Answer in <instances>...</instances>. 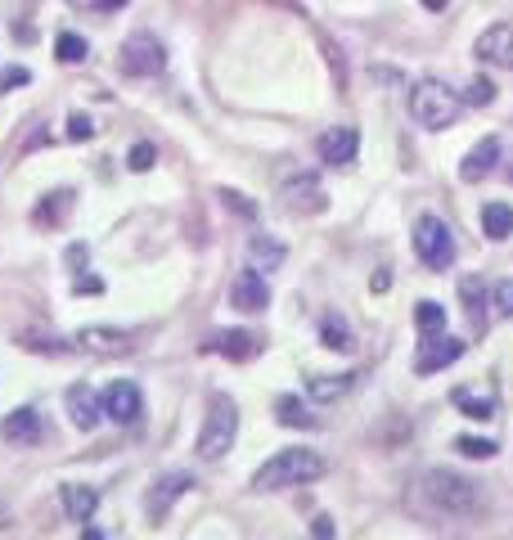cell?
Masks as SVG:
<instances>
[{"mask_svg":"<svg viewBox=\"0 0 513 540\" xmlns=\"http://www.w3.org/2000/svg\"><path fill=\"white\" fill-rule=\"evenodd\" d=\"M153 158H158V149H153L149 140H140V144L131 149V171H149V167H153Z\"/></svg>","mask_w":513,"mask_h":540,"instance_id":"d6a6232c","label":"cell"},{"mask_svg":"<svg viewBox=\"0 0 513 540\" xmlns=\"http://www.w3.org/2000/svg\"><path fill=\"white\" fill-rule=\"evenodd\" d=\"M0 81H5V86H27V81H32V72H27V68H9Z\"/></svg>","mask_w":513,"mask_h":540,"instance_id":"8d00e7d4","label":"cell"},{"mask_svg":"<svg viewBox=\"0 0 513 540\" xmlns=\"http://www.w3.org/2000/svg\"><path fill=\"white\" fill-rule=\"evenodd\" d=\"M68 207H72V189H54V194H50V203H41V207H36V216H32V221H36V225H59Z\"/></svg>","mask_w":513,"mask_h":540,"instance_id":"83f0119b","label":"cell"},{"mask_svg":"<svg viewBox=\"0 0 513 540\" xmlns=\"http://www.w3.org/2000/svg\"><path fill=\"white\" fill-rule=\"evenodd\" d=\"M23 347H32V351H50V356H63V351H68V342H59V338H27Z\"/></svg>","mask_w":513,"mask_h":540,"instance_id":"d590c367","label":"cell"},{"mask_svg":"<svg viewBox=\"0 0 513 540\" xmlns=\"http://www.w3.org/2000/svg\"><path fill=\"white\" fill-rule=\"evenodd\" d=\"M90 9H99V14H113V9H122V5H131V0H86Z\"/></svg>","mask_w":513,"mask_h":540,"instance_id":"f35d334b","label":"cell"},{"mask_svg":"<svg viewBox=\"0 0 513 540\" xmlns=\"http://www.w3.org/2000/svg\"><path fill=\"white\" fill-rule=\"evenodd\" d=\"M104 414L117 423V428H135V423L144 419V396H140V387L126 383V378H117V383L104 392Z\"/></svg>","mask_w":513,"mask_h":540,"instance_id":"ba28073f","label":"cell"},{"mask_svg":"<svg viewBox=\"0 0 513 540\" xmlns=\"http://www.w3.org/2000/svg\"><path fill=\"white\" fill-rule=\"evenodd\" d=\"M491 95H495L491 81H486V77H473V81H468V90H464L459 99H464V104H473V108H482V104H491Z\"/></svg>","mask_w":513,"mask_h":540,"instance_id":"1f68e13d","label":"cell"},{"mask_svg":"<svg viewBox=\"0 0 513 540\" xmlns=\"http://www.w3.org/2000/svg\"><path fill=\"white\" fill-rule=\"evenodd\" d=\"M95 135V122H90L86 113H72L68 117V140H90Z\"/></svg>","mask_w":513,"mask_h":540,"instance_id":"836d02e7","label":"cell"},{"mask_svg":"<svg viewBox=\"0 0 513 540\" xmlns=\"http://www.w3.org/2000/svg\"><path fill=\"white\" fill-rule=\"evenodd\" d=\"M248 266H257V270H279L284 266V243H275V239H266V234H252L248 239Z\"/></svg>","mask_w":513,"mask_h":540,"instance_id":"44dd1931","label":"cell"},{"mask_svg":"<svg viewBox=\"0 0 513 540\" xmlns=\"http://www.w3.org/2000/svg\"><path fill=\"white\" fill-rule=\"evenodd\" d=\"M473 54L482 63H495V68H513V27L509 23L486 27V32L473 41Z\"/></svg>","mask_w":513,"mask_h":540,"instance_id":"9a60e30c","label":"cell"},{"mask_svg":"<svg viewBox=\"0 0 513 540\" xmlns=\"http://www.w3.org/2000/svg\"><path fill=\"white\" fill-rule=\"evenodd\" d=\"M117 68H122L126 77H158V72L167 68V45H162L153 32H131L122 41Z\"/></svg>","mask_w":513,"mask_h":540,"instance_id":"8992f818","label":"cell"},{"mask_svg":"<svg viewBox=\"0 0 513 540\" xmlns=\"http://www.w3.org/2000/svg\"><path fill=\"white\" fill-rule=\"evenodd\" d=\"M279 198H284L293 212H324V207H329V198H324V189H320V180H315V176H293V180H284Z\"/></svg>","mask_w":513,"mask_h":540,"instance_id":"e0dca14e","label":"cell"},{"mask_svg":"<svg viewBox=\"0 0 513 540\" xmlns=\"http://www.w3.org/2000/svg\"><path fill=\"white\" fill-rule=\"evenodd\" d=\"M495 162H500V140H495V135H482V140L464 153V162H459V180H464V185H477V180H486L495 171Z\"/></svg>","mask_w":513,"mask_h":540,"instance_id":"2e32d148","label":"cell"},{"mask_svg":"<svg viewBox=\"0 0 513 540\" xmlns=\"http://www.w3.org/2000/svg\"><path fill=\"white\" fill-rule=\"evenodd\" d=\"M194 486V477L189 473H162V477H153V486H149V495H144V513H149L153 522L158 518H167L171 513V504L180 500V495Z\"/></svg>","mask_w":513,"mask_h":540,"instance_id":"8fae6325","label":"cell"},{"mask_svg":"<svg viewBox=\"0 0 513 540\" xmlns=\"http://www.w3.org/2000/svg\"><path fill=\"white\" fill-rule=\"evenodd\" d=\"M63 401H68V419L77 423L81 432H90L99 419H104V396H99L90 383H72Z\"/></svg>","mask_w":513,"mask_h":540,"instance_id":"5bb4252c","label":"cell"},{"mask_svg":"<svg viewBox=\"0 0 513 540\" xmlns=\"http://www.w3.org/2000/svg\"><path fill=\"white\" fill-rule=\"evenodd\" d=\"M324 473H329V464H324L315 450L288 446V450L270 455L266 464L257 468L252 486H257V491H288V486H306V482H315V477H324Z\"/></svg>","mask_w":513,"mask_h":540,"instance_id":"7a4b0ae2","label":"cell"},{"mask_svg":"<svg viewBox=\"0 0 513 540\" xmlns=\"http://www.w3.org/2000/svg\"><path fill=\"white\" fill-rule=\"evenodd\" d=\"M509 180H513V167H509Z\"/></svg>","mask_w":513,"mask_h":540,"instance_id":"7bdbcfd3","label":"cell"},{"mask_svg":"<svg viewBox=\"0 0 513 540\" xmlns=\"http://www.w3.org/2000/svg\"><path fill=\"white\" fill-rule=\"evenodd\" d=\"M414 252L428 270H450L455 266V234L441 216H419L414 221Z\"/></svg>","mask_w":513,"mask_h":540,"instance_id":"5b68a950","label":"cell"},{"mask_svg":"<svg viewBox=\"0 0 513 540\" xmlns=\"http://www.w3.org/2000/svg\"><path fill=\"white\" fill-rule=\"evenodd\" d=\"M77 347L95 351V356H126L135 342H131V333H122V329H99V324H90V329L77 333Z\"/></svg>","mask_w":513,"mask_h":540,"instance_id":"d6986e66","label":"cell"},{"mask_svg":"<svg viewBox=\"0 0 513 540\" xmlns=\"http://www.w3.org/2000/svg\"><path fill=\"white\" fill-rule=\"evenodd\" d=\"M414 324H419L423 338L441 333V329H446V306H441V302H419V306H414Z\"/></svg>","mask_w":513,"mask_h":540,"instance_id":"4316f807","label":"cell"},{"mask_svg":"<svg viewBox=\"0 0 513 540\" xmlns=\"http://www.w3.org/2000/svg\"><path fill=\"white\" fill-rule=\"evenodd\" d=\"M41 414L32 410V405H23V410H9L5 419H0V437L14 441V446H36L41 441Z\"/></svg>","mask_w":513,"mask_h":540,"instance_id":"ac0fdd59","label":"cell"},{"mask_svg":"<svg viewBox=\"0 0 513 540\" xmlns=\"http://www.w3.org/2000/svg\"><path fill=\"white\" fill-rule=\"evenodd\" d=\"M450 405H455L459 414H468V419H495V410H500V387H495V378L459 383L455 392H450Z\"/></svg>","mask_w":513,"mask_h":540,"instance_id":"52a82bcc","label":"cell"},{"mask_svg":"<svg viewBox=\"0 0 513 540\" xmlns=\"http://www.w3.org/2000/svg\"><path fill=\"white\" fill-rule=\"evenodd\" d=\"M459 104H464V99H459L450 86L432 81V77H423L419 86L410 90V117L423 126V131H446V126L459 117Z\"/></svg>","mask_w":513,"mask_h":540,"instance_id":"277c9868","label":"cell"},{"mask_svg":"<svg viewBox=\"0 0 513 540\" xmlns=\"http://www.w3.org/2000/svg\"><path fill=\"white\" fill-rule=\"evenodd\" d=\"M234 437H239V405L230 401L225 392H212L207 396V414H203V428H198V459H221L225 450L234 446Z\"/></svg>","mask_w":513,"mask_h":540,"instance_id":"3957f363","label":"cell"},{"mask_svg":"<svg viewBox=\"0 0 513 540\" xmlns=\"http://www.w3.org/2000/svg\"><path fill=\"white\" fill-rule=\"evenodd\" d=\"M459 293H464V302H468V315H473V324L482 329L486 324V288H482V279H459Z\"/></svg>","mask_w":513,"mask_h":540,"instance_id":"484cf974","label":"cell"},{"mask_svg":"<svg viewBox=\"0 0 513 540\" xmlns=\"http://www.w3.org/2000/svg\"><path fill=\"white\" fill-rule=\"evenodd\" d=\"M54 50H59V59H63V63H81V59H86V54H90V45L81 41L77 32H59V41H54Z\"/></svg>","mask_w":513,"mask_h":540,"instance_id":"f546056e","label":"cell"},{"mask_svg":"<svg viewBox=\"0 0 513 540\" xmlns=\"http://www.w3.org/2000/svg\"><path fill=\"white\" fill-rule=\"evenodd\" d=\"M59 500H63V513H68L72 522H90L99 509V491L95 486H77V482H63L59 486Z\"/></svg>","mask_w":513,"mask_h":540,"instance_id":"ffe728a7","label":"cell"},{"mask_svg":"<svg viewBox=\"0 0 513 540\" xmlns=\"http://www.w3.org/2000/svg\"><path fill=\"white\" fill-rule=\"evenodd\" d=\"M311 536L329 540V536H333V518H324V513H320V518H315V522H311Z\"/></svg>","mask_w":513,"mask_h":540,"instance_id":"74e56055","label":"cell"},{"mask_svg":"<svg viewBox=\"0 0 513 540\" xmlns=\"http://www.w3.org/2000/svg\"><path fill=\"white\" fill-rule=\"evenodd\" d=\"M486 306H491V315H500V320H513V279H495V284L486 288Z\"/></svg>","mask_w":513,"mask_h":540,"instance_id":"f1b7e54d","label":"cell"},{"mask_svg":"<svg viewBox=\"0 0 513 540\" xmlns=\"http://www.w3.org/2000/svg\"><path fill=\"white\" fill-rule=\"evenodd\" d=\"M203 351H212V356H225L234 360V365H243V360H252L261 351V338L248 329H225V333H212V338L203 342Z\"/></svg>","mask_w":513,"mask_h":540,"instance_id":"4fadbf2b","label":"cell"},{"mask_svg":"<svg viewBox=\"0 0 513 540\" xmlns=\"http://www.w3.org/2000/svg\"><path fill=\"white\" fill-rule=\"evenodd\" d=\"M275 419L284 428H315V414L302 405V396H288V392L275 401Z\"/></svg>","mask_w":513,"mask_h":540,"instance_id":"603a6c76","label":"cell"},{"mask_svg":"<svg viewBox=\"0 0 513 540\" xmlns=\"http://www.w3.org/2000/svg\"><path fill=\"white\" fill-rule=\"evenodd\" d=\"M72 288H77V293H99V288H104V284H99V279H77V284H72Z\"/></svg>","mask_w":513,"mask_h":540,"instance_id":"60d3db41","label":"cell"},{"mask_svg":"<svg viewBox=\"0 0 513 540\" xmlns=\"http://www.w3.org/2000/svg\"><path fill=\"white\" fill-rule=\"evenodd\" d=\"M419 5H428L432 14H441V9H446V0H419Z\"/></svg>","mask_w":513,"mask_h":540,"instance_id":"b9f144b4","label":"cell"},{"mask_svg":"<svg viewBox=\"0 0 513 540\" xmlns=\"http://www.w3.org/2000/svg\"><path fill=\"white\" fill-rule=\"evenodd\" d=\"M482 234L486 239H509L513 234V207L509 203H486L482 207Z\"/></svg>","mask_w":513,"mask_h":540,"instance_id":"7402d4cb","label":"cell"},{"mask_svg":"<svg viewBox=\"0 0 513 540\" xmlns=\"http://www.w3.org/2000/svg\"><path fill=\"white\" fill-rule=\"evenodd\" d=\"M230 306L239 311H266L270 306V288H266V275L257 266H243L230 284Z\"/></svg>","mask_w":513,"mask_h":540,"instance_id":"7c38bea8","label":"cell"},{"mask_svg":"<svg viewBox=\"0 0 513 540\" xmlns=\"http://www.w3.org/2000/svg\"><path fill=\"white\" fill-rule=\"evenodd\" d=\"M410 504H414V513H423L432 522H477L491 509L482 482L455 473V468H428V473H419L414 477Z\"/></svg>","mask_w":513,"mask_h":540,"instance_id":"6da1fadb","label":"cell"},{"mask_svg":"<svg viewBox=\"0 0 513 540\" xmlns=\"http://www.w3.org/2000/svg\"><path fill=\"white\" fill-rule=\"evenodd\" d=\"M455 450H459V455H468V459H491L495 455V441H486V437H459Z\"/></svg>","mask_w":513,"mask_h":540,"instance_id":"4dcf8cb0","label":"cell"},{"mask_svg":"<svg viewBox=\"0 0 513 540\" xmlns=\"http://www.w3.org/2000/svg\"><path fill=\"white\" fill-rule=\"evenodd\" d=\"M315 153H320V162H329V167H347L360 153V131L356 126H329V131H320V140H315Z\"/></svg>","mask_w":513,"mask_h":540,"instance_id":"30bf717a","label":"cell"},{"mask_svg":"<svg viewBox=\"0 0 513 540\" xmlns=\"http://www.w3.org/2000/svg\"><path fill=\"white\" fill-rule=\"evenodd\" d=\"M387 284H392V270H378V275L374 279H369V288H374V293H383V288Z\"/></svg>","mask_w":513,"mask_h":540,"instance_id":"ab89813d","label":"cell"},{"mask_svg":"<svg viewBox=\"0 0 513 540\" xmlns=\"http://www.w3.org/2000/svg\"><path fill=\"white\" fill-rule=\"evenodd\" d=\"M221 203L230 207V212H243V216H257V207L248 203V198L243 194H234V189H221Z\"/></svg>","mask_w":513,"mask_h":540,"instance_id":"e575fe53","label":"cell"},{"mask_svg":"<svg viewBox=\"0 0 513 540\" xmlns=\"http://www.w3.org/2000/svg\"><path fill=\"white\" fill-rule=\"evenodd\" d=\"M464 351H468V342L446 338V333H432V338H423L419 356H414V374H419V378H423V374H437V369L455 365Z\"/></svg>","mask_w":513,"mask_h":540,"instance_id":"9c48e42d","label":"cell"},{"mask_svg":"<svg viewBox=\"0 0 513 540\" xmlns=\"http://www.w3.org/2000/svg\"><path fill=\"white\" fill-rule=\"evenodd\" d=\"M351 383H356L351 374H315L311 383H306V392H311L315 401H338L342 392H351Z\"/></svg>","mask_w":513,"mask_h":540,"instance_id":"cb8c5ba5","label":"cell"},{"mask_svg":"<svg viewBox=\"0 0 513 540\" xmlns=\"http://www.w3.org/2000/svg\"><path fill=\"white\" fill-rule=\"evenodd\" d=\"M320 338H324V347L329 351H351L356 347V342H351V329L342 324V315H333V311L320 320Z\"/></svg>","mask_w":513,"mask_h":540,"instance_id":"d4e9b609","label":"cell"}]
</instances>
